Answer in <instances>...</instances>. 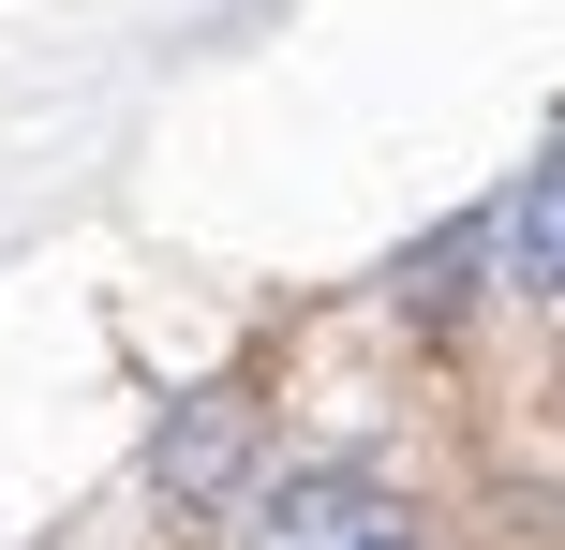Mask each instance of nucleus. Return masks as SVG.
Wrapping results in <instances>:
<instances>
[{
	"mask_svg": "<svg viewBox=\"0 0 565 550\" xmlns=\"http://www.w3.org/2000/svg\"><path fill=\"white\" fill-rule=\"evenodd\" d=\"M268 550H431V521L358 462H298L268 476Z\"/></svg>",
	"mask_w": 565,
	"mask_h": 550,
	"instance_id": "1",
	"label": "nucleus"
},
{
	"mask_svg": "<svg viewBox=\"0 0 565 550\" xmlns=\"http://www.w3.org/2000/svg\"><path fill=\"white\" fill-rule=\"evenodd\" d=\"M507 268L536 298H565V149H536V179L507 194Z\"/></svg>",
	"mask_w": 565,
	"mask_h": 550,
	"instance_id": "3",
	"label": "nucleus"
},
{
	"mask_svg": "<svg viewBox=\"0 0 565 550\" xmlns=\"http://www.w3.org/2000/svg\"><path fill=\"white\" fill-rule=\"evenodd\" d=\"M491 238H507V208H491V224H447L431 254H402V313H461V268H477Z\"/></svg>",
	"mask_w": 565,
	"mask_h": 550,
	"instance_id": "4",
	"label": "nucleus"
},
{
	"mask_svg": "<svg viewBox=\"0 0 565 550\" xmlns=\"http://www.w3.org/2000/svg\"><path fill=\"white\" fill-rule=\"evenodd\" d=\"M149 492H164L179 521H224V506L254 492V387H194V402L149 432Z\"/></svg>",
	"mask_w": 565,
	"mask_h": 550,
	"instance_id": "2",
	"label": "nucleus"
}]
</instances>
